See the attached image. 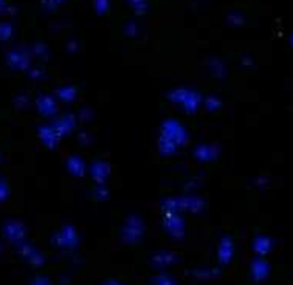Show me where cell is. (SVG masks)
I'll return each mask as SVG.
<instances>
[{
    "label": "cell",
    "mask_w": 293,
    "mask_h": 285,
    "mask_svg": "<svg viewBox=\"0 0 293 285\" xmlns=\"http://www.w3.org/2000/svg\"><path fill=\"white\" fill-rule=\"evenodd\" d=\"M291 40H293V39H291Z\"/></svg>",
    "instance_id": "cell-1"
}]
</instances>
